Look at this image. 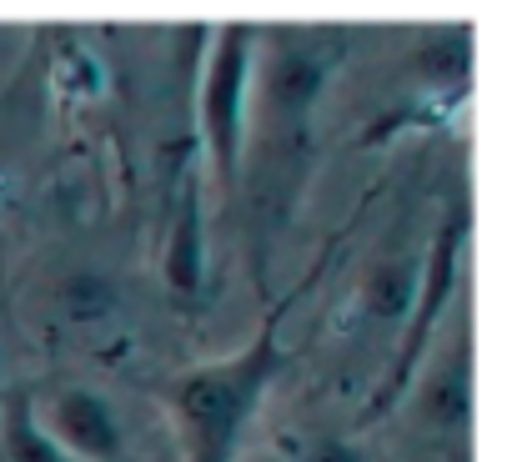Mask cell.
Returning <instances> with one entry per match:
<instances>
[{
	"mask_svg": "<svg viewBox=\"0 0 512 462\" xmlns=\"http://www.w3.org/2000/svg\"><path fill=\"white\" fill-rule=\"evenodd\" d=\"M262 76L251 66V101H246V146H251V226H256V262L267 257L272 231L297 211L307 171H312V116L347 61L352 31L337 21L322 26H272L262 31Z\"/></svg>",
	"mask_w": 512,
	"mask_h": 462,
	"instance_id": "6da1fadb",
	"label": "cell"
},
{
	"mask_svg": "<svg viewBox=\"0 0 512 462\" xmlns=\"http://www.w3.org/2000/svg\"><path fill=\"white\" fill-rule=\"evenodd\" d=\"M0 196H6V186H0Z\"/></svg>",
	"mask_w": 512,
	"mask_h": 462,
	"instance_id": "ba28073f",
	"label": "cell"
},
{
	"mask_svg": "<svg viewBox=\"0 0 512 462\" xmlns=\"http://www.w3.org/2000/svg\"><path fill=\"white\" fill-rule=\"evenodd\" d=\"M297 302V292H287L262 327L251 332L246 347L211 357L201 367L176 372L171 382H161V402L166 417L176 427L181 442V462H231L256 407H262L267 387L282 377L287 367V347H282V317Z\"/></svg>",
	"mask_w": 512,
	"mask_h": 462,
	"instance_id": "7a4b0ae2",
	"label": "cell"
},
{
	"mask_svg": "<svg viewBox=\"0 0 512 462\" xmlns=\"http://www.w3.org/2000/svg\"><path fill=\"white\" fill-rule=\"evenodd\" d=\"M31 412L71 462H126V422L106 392L66 382L46 397L31 392Z\"/></svg>",
	"mask_w": 512,
	"mask_h": 462,
	"instance_id": "5b68a950",
	"label": "cell"
},
{
	"mask_svg": "<svg viewBox=\"0 0 512 462\" xmlns=\"http://www.w3.org/2000/svg\"><path fill=\"white\" fill-rule=\"evenodd\" d=\"M462 247H467V206H462V196H452L447 211H442V221H437V231H432V247H427V262H422V272H417V287H412V307H407V327H402L407 337H402L392 367L382 372L377 392L367 397V412L357 417L362 427L377 422V417H387V412L397 407V397L412 387L417 362H422V352H427V337H432V327L442 322V312H447V302H452V292H457Z\"/></svg>",
	"mask_w": 512,
	"mask_h": 462,
	"instance_id": "277c9868",
	"label": "cell"
},
{
	"mask_svg": "<svg viewBox=\"0 0 512 462\" xmlns=\"http://www.w3.org/2000/svg\"><path fill=\"white\" fill-rule=\"evenodd\" d=\"M256 36L262 26H221L216 46L206 51V76H201V151L216 206L226 211L236 186H241V161H246V101H251V66H256Z\"/></svg>",
	"mask_w": 512,
	"mask_h": 462,
	"instance_id": "3957f363",
	"label": "cell"
},
{
	"mask_svg": "<svg viewBox=\"0 0 512 462\" xmlns=\"http://www.w3.org/2000/svg\"><path fill=\"white\" fill-rule=\"evenodd\" d=\"M0 452H6L11 462H71V457L41 432L26 387H11L6 402H0Z\"/></svg>",
	"mask_w": 512,
	"mask_h": 462,
	"instance_id": "52a82bcc",
	"label": "cell"
},
{
	"mask_svg": "<svg viewBox=\"0 0 512 462\" xmlns=\"http://www.w3.org/2000/svg\"><path fill=\"white\" fill-rule=\"evenodd\" d=\"M166 287L186 302L201 292V277H206V211H201V166H191V176L181 181V196H176V216H171V231H166Z\"/></svg>",
	"mask_w": 512,
	"mask_h": 462,
	"instance_id": "8992f818",
	"label": "cell"
}]
</instances>
